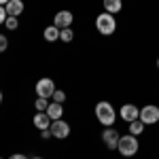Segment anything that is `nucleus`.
I'll return each instance as SVG.
<instances>
[{
    "instance_id": "f257e3e1",
    "label": "nucleus",
    "mask_w": 159,
    "mask_h": 159,
    "mask_svg": "<svg viewBox=\"0 0 159 159\" xmlns=\"http://www.w3.org/2000/svg\"><path fill=\"white\" fill-rule=\"evenodd\" d=\"M96 117L104 127H112L115 121H117V112H115L110 102H98L96 104Z\"/></svg>"
},
{
    "instance_id": "f03ea898",
    "label": "nucleus",
    "mask_w": 159,
    "mask_h": 159,
    "mask_svg": "<svg viewBox=\"0 0 159 159\" xmlns=\"http://www.w3.org/2000/svg\"><path fill=\"white\" fill-rule=\"evenodd\" d=\"M138 136H132V134H125L119 138V144H117V151L121 153L123 157H134L136 153H138Z\"/></svg>"
},
{
    "instance_id": "7ed1b4c3",
    "label": "nucleus",
    "mask_w": 159,
    "mask_h": 159,
    "mask_svg": "<svg viewBox=\"0 0 159 159\" xmlns=\"http://www.w3.org/2000/svg\"><path fill=\"white\" fill-rule=\"evenodd\" d=\"M96 30H98L102 36H110L115 30H117V21H115V17L110 15V13H100L98 17H96Z\"/></svg>"
},
{
    "instance_id": "20e7f679",
    "label": "nucleus",
    "mask_w": 159,
    "mask_h": 159,
    "mask_svg": "<svg viewBox=\"0 0 159 159\" xmlns=\"http://www.w3.org/2000/svg\"><path fill=\"white\" fill-rule=\"evenodd\" d=\"M138 119L144 123V125H155V123L159 121V106H155V104H147V106H142Z\"/></svg>"
},
{
    "instance_id": "39448f33",
    "label": "nucleus",
    "mask_w": 159,
    "mask_h": 159,
    "mask_svg": "<svg viewBox=\"0 0 159 159\" xmlns=\"http://www.w3.org/2000/svg\"><path fill=\"white\" fill-rule=\"evenodd\" d=\"M53 93H55V83L51 81L49 76L36 81V96L38 98H51Z\"/></svg>"
},
{
    "instance_id": "423d86ee",
    "label": "nucleus",
    "mask_w": 159,
    "mask_h": 159,
    "mask_svg": "<svg viewBox=\"0 0 159 159\" xmlns=\"http://www.w3.org/2000/svg\"><path fill=\"white\" fill-rule=\"evenodd\" d=\"M49 129H51V134H53V138H60V140H64V138H68V136H70V125L64 121V119L53 121Z\"/></svg>"
},
{
    "instance_id": "0eeeda50",
    "label": "nucleus",
    "mask_w": 159,
    "mask_h": 159,
    "mask_svg": "<svg viewBox=\"0 0 159 159\" xmlns=\"http://www.w3.org/2000/svg\"><path fill=\"white\" fill-rule=\"evenodd\" d=\"M119 117H121L125 123H132L140 117V108H138L136 104H123L121 110H119Z\"/></svg>"
},
{
    "instance_id": "6e6552de",
    "label": "nucleus",
    "mask_w": 159,
    "mask_h": 159,
    "mask_svg": "<svg viewBox=\"0 0 159 159\" xmlns=\"http://www.w3.org/2000/svg\"><path fill=\"white\" fill-rule=\"evenodd\" d=\"M72 21H74V13H70V11H60V13H55V17H53V25H57L60 30L70 28Z\"/></svg>"
},
{
    "instance_id": "1a4fd4ad",
    "label": "nucleus",
    "mask_w": 159,
    "mask_h": 159,
    "mask_svg": "<svg viewBox=\"0 0 159 159\" xmlns=\"http://www.w3.org/2000/svg\"><path fill=\"white\" fill-rule=\"evenodd\" d=\"M119 138H121V136H119V132H117L115 127H104V132H102V142L108 148H117Z\"/></svg>"
},
{
    "instance_id": "9d476101",
    "label": "nucleus",
    "mask_w": 159,
    "mask_h": 159,
    "mask_svg": "<svg viewBox=\"0 0 159 159\" xmlns=\"http://www.w3.org/2000/svg\"><path fill=\"white\" fill-rule=\"evenodd\" d=\"M32 123H34V127H36V129L43 132V129H49L53 121H51V117L47 115V112H36V115H34V119H32Z\"/></svg>"
},
{
    "instance_id": "9b49d317",
    "label": "nucleus",
    "mask_w": 159,
    "mask_h": 159,
    "mask_svg": "<svg viewBox=\"0 0 159 159\" xmlns=\"http://www.w3.org/2000/svg\"><path fill=\"white\" fill-rule=\"evenodd\" d=\"M45 112L51 117V121H57V119H61V115H64V106H61L60 102H49V106H47Z\"/></svg>"
},
{
    "instance_id": "f8f14e48",
    "label": "nucleus",
    "mask_w": 159,
    "mask_h": 159,
    "mask_svg": "<svg viewBox=\"0 0 159 159\" xmlns=\"http://www.w3.org/2000/svg\"><path fill=\"white\" fill-rule=\"evenodd\" d=\"M4 9H7V15H11V17H19V15L24 13V0H11Z\"/></svg>"
},
{
    "instance_id": "ddd939ff",
    "label": "nucleus",
    "mask_w": 159,
    "mask_h": 159,
    "mask_svg": "<svg viewBox=\"0 0 159 159\" xmlns=\"http://www.w3.org/2000/svg\"><path fill=\"white\" fill-rule=\"evenodd\" d=\"M43 36H45L47 43H55V40L60 38V28H57V25H49V28H45Z\"/></svg>"
},
{
    "instance_id": "4468645a",
    "label": "nucleus",
    "mask_w": 159,
    "mask_h": 159,
    "mask_svg": "<svg viewBox=\"0 0 159 159\" xmlns=\"http://www.w3.org/2000/svg\"><path fill=\"white\" fill-rule=\"evenodd\" d=\"M121 9H123L121 0H104V11L110 13V15H112V13H119Z\"/></svg>"
},
{
    "instance_id": "2eb2a0df",
    "label": "nucleus",
    "mask_w": 159,
    "mask_h": 159,
    "mask_svg": "<svg viewBox=\"0 0 159 159\" xmlns=\"http://www.w3.org/2000/svg\"><path fill=\"white\" fill-rule=\"evenodd\" d=\"M144 127H147L144 123L140 121V119H136V121L129 123V134H132V136H140L142 132H144Z\"/></svg>"
},
{
    "instance_id": "dca6fc26",
    "label": "nucleus",
    "mask_w": 159,
    "mask_h": 159,
    "mask_svg": "<svg viewBox=\"0 0 159 159\" xmlns=\"http://www.w3.org/2000/svg\"><path fill=\"white\" fill-rule=\"evenodd\" d=\"M74 38V32L70 30V28H64V30H60V40L61 43H70Z\"/></svg>"
},
{
    "instance_id": "f3484780",
    "label": "nucleus",
    "mask_w": 159,
    "mask_h": 159,
    "mask_svg": "<svg viewBox=\"0 0 159 159\" xmlns=\"http://www.w3.org/2000/svg\"><path fill=\"white\" fill-rule=\"evenodd\" d=\"M34 106H36L38 112H45V110H47V106H49V98H36Z\"/></svg>"
},
{
    "instance_id": "a211bd4d",
    "label": "nucleus",
    "mask_w": 159,
    "mask_h": 159,
    "mask_svg": "<svg viewBox=\"0 0 159 159\" xmlns=\"http://www.w3.org/2000/svg\"><path fill=\"white\" fill-rule=\"evenodd\" d=\"M4 24H7V28H9V30H17V28H19V21H17V17H11V15L7 17V21H4Z\"/></svg>"
},
{
    "instance_id": "6ab92c4d",
    "label": "nucleus",
    "mask_w": 159,
    "mask_h": 159,
    "mask_svg": "<svg viewBox=\"0 0 159 159\" xmlns=\"http://www.w3.org/2000/svg\"><path fill=\"white\" fill-rule=\"evenodd\" d=\"M51 98H53V102H60V104H64V100H66V91H61V89H55V93H53Z\"/></svg>"
},
{
    "instance_id": "aec40b11",
    "label": "nucleus",
    "mask_w": 159,
    "mask_h": 159,
    "mask_svg": "<svg viewBox=\"0 0 159 159\" xmlns=\"http://www.w3.org/2000/svg\"><path fill=\"white\" fill-rule=\"evenodd\" d=\"M7 47H9V40H7L4 34H0V53H2V51H7Z\"/></svg>"
},
{
    "instance_id": "412c9836",
    "label": "nucleus",
    "mask_w": 159,
    "mask_h": 159,
    "mask_svg": "<svg viewBox=\"0 0 159 159\" xmlns=\"http://www.w3.org/2000/svg\"><path fill=\"white\" fill-rule=\"evenodd\" d=\"M7 17H9V15H7V9H4V7H0V25L7 21Z\"/></svg>"
},
{
    "instance_id": "4be33fe9",
    "label": "nucleus",
    "mask_w": 159,
    "mask_h": 159,
    "mask_svg": "<svg viewBox=\"0 0 159 159\" xmlns=\"http://www.w3.org/2000/svg\"><path fill=\"white\" fill-rule=\"evenodd\" d=\"M40 136H43V140H49V138H53L51 129H43V132H40Z\"/></svg>"
},
{
    "instance_id": "5701e85b",
    "label": "nucleus",
    "mask_w": 159,
    "mask_h": 159,
    "mask_svg": "<svg viewBox=\"0 0 159 159\" xmlns=\"http://www.w3.org/2000/svg\"><path fill=\"white\" fill-rule=\"evenodd\" d=\"M9 159H28L25 155H21V153H15V155H11Z\"/></svg>"
},
{
    "instance_id": "b1692460",
    "label": "nucleus",
    "mask_w": 159,
    "mask_h": 159,
    "mask_svg": "<svg viewBox=\"0 0 159 159\" xmlns=\"http://www.w3.org/2000/svg\"><path fill=\"white\" fill-rule=\"evenodd\" d=\"M9 2H11V0H0V7H7Z\"/></svg>"
},
{
    "instance_id": "393cba45",
    "label": "nucleus",
    "mask_w": 159,
    "mask_h": 159,
    "mask_svg": "<svg viewBox=\"0 0 159 159\" xmlns=\"http://www.w3.org/2000/svg\"><path fill=\"white\" fill-rule=\"evenodd\" d=\"M0 104H2V91H0Z\"/></svg>"
},
{
    "instance_id": "a878e982",
    "label": "nucleus",
    "mask_w": 159,
    "mask_h": 159,
    "mask_svg": "<svg viewBox=\"0 0 159 159\" xmlns=\"http://www.w3.org/2000/svg\"><path fill=\"white\" fill-rule=\"evenodd\" d=\"M157 68H159V60H157Z\"/></svg>"
},
{
    "instance_id": "bb28decb",
    "label": "nucleus",
    "mask_w": 159,
    "mask_h": 159,
    "mask_svg": "<svg viewBox=\"0 0 159 159\" xmlns=\"http://www.w3.org/2000/svg\"><path fill=\"white\" fill-rule=\"evenodd\" d=\"M34 159H43V157H34Z\"/></svg>"
},
{
    "instance_id": "cd10ccee",
    "label": "nucleus",
    "mask_w": 159,
    "mask_h": 159,
    "mask_svg": "<svg viewBox=\"0 0 159 159\" xmlns=\"http://www.w3.org/2000/svg\"><path fill=\"white\" fill-rule=\"evenodd\" d=\"M0 159H2V157H0Z\"/></svg>"
}]
</instances>
